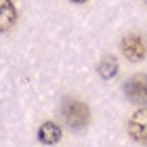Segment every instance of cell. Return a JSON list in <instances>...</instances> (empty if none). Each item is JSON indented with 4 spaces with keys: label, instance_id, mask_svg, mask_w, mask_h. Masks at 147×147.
Returning a JSON list of instances; mask_svg holds the SVG:
<instances>
[{
    "label": "cell",
    "instance_id": "cell-1",
    "mask_svg": "<svg viewBox=\"0 0 147 147\" xmlns=\"http://www.w3.org/2000/svg\"><path fill=\"white\" fill-rule=\"evenodd\" d=\"M61 116L65 120V124L69 128L78 130V128H84L90 120V113H88V107L86 103L82 101H76V99H67L63 103V109H61Z\"/></svg>",
    "mask_w": 147,
    "mask_h": 147
},
{
    "label": "cell",
    "instance_id": "cell-2",
    "mask_svg": "<svg viewBox=\"0 0 147 147\" xmlns=\"http://www.w3.org/2000/svg\"><path fill=\"white\" fill-rule=\"evenodd\" d=\"M124 92L130 101H135L139 105H147V76L137 74V76L128 78L124 82Z\"/></svg>",
    "mask_w": 147,
    "mask_h": 147
},
{
    "label": "cell",
    "instance_id": "cell-3",
    "mask_svg": "<svg viewBox=\"0 0 147 147\" xmlns=\"http://www.w3.org/2000/svg\"><path fill=\"white\" fill-rule=\"evenodd\" d=\"M128 135L139 145H147V107L135 111L128 120Z\"/></svg>",
    "mask_w": 147,
    "mask_h": 147
},
{
    "label": "cell",
    "instance_id": "cell-4",
    "mask_svg": "<svg viewBox=\"0 0 147 147\" xmlns=\"http://www.w3.org/2000/svg\"><path fill=\"white\" fill-rule=\"evenodd\" d=\"M122 53L126 59H130V61H141L147 53V46H145V40L141 36H126L122 40Z\"/></svg>",
    "mask_w": 147,
    "mask_h": 147
},
{
    "label": "cell",
    "instance_id": "cell-5",
    "mask_svg": "<svg viewBox=\"0 0 147 147\" xmlns=\"http://www.w3.org/2000/svg\"><path fill=\"white\" fill-rule=\"evenodd\" d=\"M38 139H40V143H44V145H55L59 139H61V128H59L55 122H44L38 130Z\"/></svg>",
    "mask_w": 147,
    "mask_h": 147
},
{
    "label": "cell",
    "instance_id": "cell-6",
    "mask_svg": "<svg viewBox=\"0 0 147 147\" xmlns=\"http://www.w3.org/2000/svg\"><path fill=\"white\" fill-rule=\"evenodd\" d=\"M0 30L6 32L11 28L13 23H15L17 19V13H15V6L11 4V0H0Z\"/></svg>",
    "mask_w": 147,
    "mask_h": 147
},
{
    "label": "cell",
    "instance_id": "cell-7",
    "mask_svg": "<svg viewBox=\"0 0 147 147\" xmlns=\"http://www.w3.org/2000/svg\"><path fill=\"white\" fill-rule=\"evenodd\" d=\"M116 71H118V61L113 57H103L101 63H99V74H101V78L109 80V78L116 76Z\"/></svg>",
    "mask_w": 147,
    "mask_h": 147
},
{
    "label": "cell",
    "instance_id": "cell-8",
    "mask_svg": "<svg viewBox=\"0 0 147 147\" xmlns=\"http://www.w3.org/2000/svg\"><path fill=\"white\" fill-rule=\"evenodd\" d=\"M74 2H84V0H74Z\"/></svg>",
    "mask_w": 147,
    "mask_h": 147
}]
</instances>
